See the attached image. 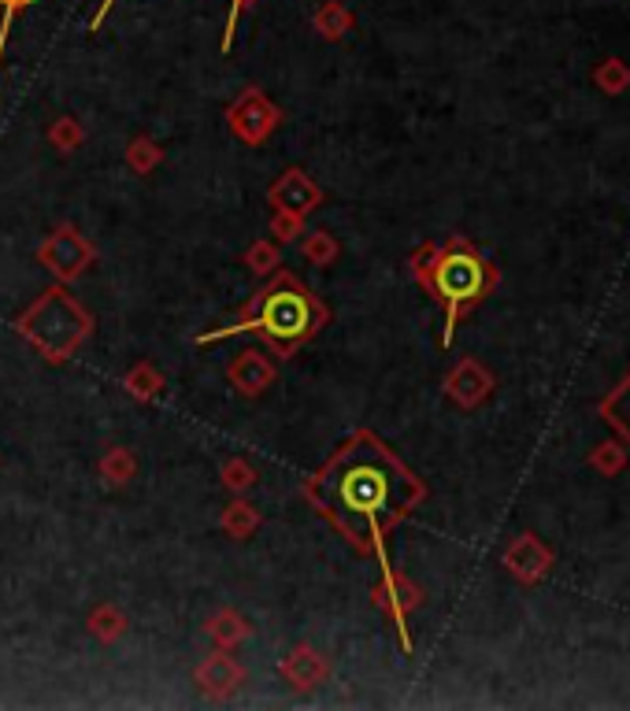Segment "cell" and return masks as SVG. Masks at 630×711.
<instances>
[{"label":"cell","instance_id":"cell-1","mask_svg":"<svg viewBox=\"0 0 630 711\" xmlns=\"http://www.w3.org/2000/svg\"><path fill=\"white\" fill-rule=\"evenodd\" d=\"M305 501L356 552L390 571V534L426 501V485L371 431L348 434L337 453L305 482Z\"/></svg>","mask_w":630,"mask_h":711},{"label":"cell","instance_id":"cell-2","mask_svg":"<svg viewBox=\"0 0 630 711\" xmlns=\"http://www.w3.org/2000/svg\"><path fill=\"white\" fill-rule=\"evenodd\" d=\"M331 323V308L315 297V293L289 270H275L272 282L260 286L245 300L242 315L219 330H205L197 334V345H216V342H230V337L249 334L260 345L272 348L275 356L289 359L297 348H305L323 326Z\"/></svg>","mask_w":630,"mask_h":711},{"label":"cell","instance_id":"cell-3","mask_svg":"<svg viewBox=\"0 0 630 711\" xmlns=\"http://www.w3.org/2000/svg\"><path fill=\"white\" fill-rule=\"evenodd\" d=\"M412 275L415 282L442 304L445 326H442V345H453V334L460 319L479 308L490 297V289L498 286V270L475 245L464 237H449L442 245H420L412 253Z\"/></svg>","mask_w":630,"mask_h":711},{"label":"cell","instance_id":"cell-4","mask_svg":"<svg viewBox=\"0 0 630 711\" xmlns=\"http://www.w3.org/2000/svg\"><path fill=\"white\" fill-rule=\"evenodd\" d=\"M16 330L33 353H41V359L67 364V359L86 345V337L93 334V315L63 286H52L45 289L30 308H22L16 315Z\"/></svg>","mask_w":630,"mask_h":711},{"label":"cell","instance_id":"cell-5","mask_svg":"<svg viewBox=\"0 0 630 711\" xmlns=\"http://www.w3.org/2000/svg\"><path fill=\"white\" fill-rule=\"evenodd\" d=\"M278 122H283V108L267 100L260 86H245L227 105V130L249 149H260L278 130Z\"/></svg>","mask_w":630,"mask_h":711},{"label":"cell","instance_id":"cell-6","mask_svg":"<svg viewBox=\"0 0 630 711\" xmlns=\"http://www.w3.org/2000/svg\"><path fill=\"white\" fill-rule=\"evenodd\" d=\"M38 259L67 286V282H78L97 264V248L93 241H86V237L78 234V227L63 223V227H56L45 237V245L38 248Z\"/></svg>","mask_w":630,"mask_h":711},{"label":"cell","instance_id":"cell-7","mask_svg":"<svg viewBox=\"0 0 630 711\" xmlns=\"http://www.w3.org/2000/svg\"><path fill=\"white\" fill-rule=\"evenodd\" d=\"M267 205H272L278 216H294L305 219L315 208L323 205V189L315 186V178L301 167H289V171L278 175V182L267 189Z\"/></svg>","mask_w":630,"mask_h":711},{"label":"cell","instance_id":"cell-8","mask_svg":"<svg viewBox=\"0 0 630 711\" xmlns=\"http://www.w3.org/2000/svg\"><path fill=\"white\" fill-rule=\"evenodd\" d=\"M275 378H278L275 359L264 356L260 348H242V353L227 364V382L242 393V397H249V401L272 389Z\"/></svg>","mask_w":630,"mask_h":711},{"label":"cell","instance_id":"cell-9","mask_svg":"<svg viewBox=\"0 0 630 711\" xmlns=\"http://www.w3.org/2000/svg\"><path fill=\"white\" fill-rule=\"evenodd\" d=\"M378 596V604H386L390 608V615H393V626H397V638H401V649L404 652H412V638H408V612L412 608H420L423 604V593L415 590V585L408 579H401L397 571H382V585L375 590Z\"/></svg>","mask_w":630,"mask_h":711},{"label":"cell","instance_id":"cell-10","mask_svg":"<svg viewBox=\"0 0 630 711\" xmlns=\"http://www.w3.org/2000/svg\"><path fill=\"white\" fill-rule=\"evenodd\" d=\"M490 389H493V378L479 359H464V364L445 378V393L460 404V408H475V404L490 397Z\"/></svg>","mask_w":630,"mask_h":711},{"label":"cell","instance_id":"cell-11","mask_svg":"<svg viewBox=\"0 0 630 711\" xmlns=\"http://www.w3.org/2000/svg\"><path fill=\"white\" fill-rule=\"evenodd\" d=\"M504 563H509V571L515 574V579L538 582L549 567H553V552H549L534 534H523V537L512 541L509 552H504Z\"/></svg>","mask_w":630,"mask_h":711},{"label":"cell","instance_id":"cell-12","mask_svg":"<svg viewBox=\"0 0 630 711\" xmlns=\"http://www.w3.org/2000/svg\"><path fill=\"white\" fill-rule=\"evenodd\" d=\"M242 682H245V668H238L227 652H216V656H208L197 668V685L208 697H230Z\"/></svg>","mask_w":630,"mask_h":711},{"label":"cell","instance_id":"cell-13","mask_svg":"<svg viewBox=\"0 0 630 711\" xmlns=\"http://www.w3.org/2000/svg\"><path fill=\"white\" fill-rule=\"evenodd\" d=\"M283 674L294 690H315V685L331 674V663H326L315 649H294L283 663Z\"/></svg>","mask_w":630,"mask_h":711},{"label":"cell","instance_id":"cell-14","mask_svg":"<svg viewBox=\"0 0 630 711\" xmlns=\"http://www.w3.org/2000/svg\"><path fill=\"white\" fill-rule=\"evenodd\" d=\"M353 11H348L342 0H323L319 8L312 11V27L323 41H342L348 30H353Z\"/></svg>","mask_w":630,"mask_h":711},{"label":"cell","instance_id":"cell-15","mask_svg":"<svg viewBox=\"0 0 630 711\" xmlns=\"http://www.w3.org/2000/svg\"><path fill=\"white\" fill-rule=\"evenodd\" d=\"M301 253L312 267H331L337 256H342V245H337V237L331 230H312V234H301Z\"/></svg>","mask_w":630,"mask_h":711},{"label":"cell","instance_id":"cell-16","mask_svg":"<svg viewBox=\"0 0 630 711\" xmlns=\"http://www.w3.org/2000/svg\"><path fill=\"white\" fill-rule=\"evenodd\" d=\"M208 638L219 641L223 649H230L249 638V623H245L238 612H219L216 619H208Z\"/></svg>","mask_w":630,"mask_h":711},{"label":"cell","instance_id":"cell-17","mask_svg":"<svg viewBox=\"0 0 630 711\" xmlns=\"http://www.w3.org/2000/svg\"><path fill=\"white\" fill-rule=\"evenodd\" d=\"M256 526H260V515H256L253 504L245 501H234L227 512H223V530L234 537V541H245L256 534Z\"/></svg>","mask_w":630,"mask_h":711},{"label":"cell","instance_id":"cell-18","mask_svg":"<svg viewBox=\"0 0 630 711\" xmlns=\"http://www.w3.org/2000/svg\"><path fill=\"white\" fill-rule=\"evenodd\" d=\"M601 415H604V423H612L630 442V375L623 378L620 389H612V397H604Z\"/></svg>","mask_w":630,"mask_h":711},{"label":"cell","instance_id":"cell-19","mask_svg":"<svg viewBox=\"0 0 630 711\" xmlns=\"http://www.w3.org/2000/svg\"><path fill=\"white\" fill-rule=\"evenodd\" d=\"M122 386H127L138 401H152L156 393L164 389V375L152 364H134L127 371V378H122Z\"/></svg>","mask_w":630,"mask_h":711},{"label":"cell","instance_id":"cell-20","mask_svg":"<svg viewBox=\"0 0 630 711\" xmlns=\"http://www.w3.org/2000/svg\"><path fill=\"white\" fill-rule=\"evenodd\" d=\"M122 630H127V615H122L116 604H100L97 612L89 615V634L100 641H116L122 638Z\"/></svg>","mask_w":630,"mask_h":711},{"label":"cell","instance_id":"cell-21","mask_svg":"<svg viewBox=\"0 0 630 711\" xmlns=\"http://www.w3.org/2000/svg\"><path fill=\"white\" fill-rule=\"evenodd\" d=\"M134 456L127 448H108V456L100 460V474L108 478V485H127L134 478Z\"/></svg>","mask_w":630,"mask_h":711},{"label":"cell","instance_id":"cell-22","mask_svg":"<svg viewBox=\"0 0 630 711\" xmlns=\"http://www.w3.org/2000/svg\"><path fill=\"white\" fill-rule=\"evenodd\" d=\"M283 264V248L272 245V241H256L249 253H245V267L253 270V275H272Z\"/></svg>","mask_w":630,"mask_h":711},{"label":"cell","instance_id":"cell-23","mask_svg":"<svg viewBox=\"0 0 630 711\" xmlns=\"http://www.w3.org/2000/svg\"><path fill=\"white\" fill-rule=\"evenodd\" d=\"M164 160V152H160V145H156L152 138H134L130 141V149H127V164L134 167L138 175H149L156 164Z\"/></svg>","mask_w":630,"mask_h":711},{"label":"cell","instance_id":"cell-24","mask_svg":"<svg viewBox=\"0 0 630 711\" xmlns=\"http://www.w3.org/2000/svg\"><path fill=\"white\" fill-rule=\"evenodd\" d=\"M49 141H52V149L56 152H75L78 145H82V127L71 119V116H63V119H56L52 122V130H49Z\"/></svg>","mask_w":630,"mask_h":711},{"label":"cell","instance_id":"cell-25","mask_svg":"<svg viewBox=\"0 0 630 711\" xmlns=\"http://www.w3.org/2000/svg\"><path fill=\"white\" fill-rule=\"evenodd\" d=\"M219 474H223V485H227L230 493H245V490H253V485H256V471L245 464V460H238V456L227 460Z\"/></svg>","mask_w":630,"mask_h":711},{"label":"cell","instance_id":"cell-26","mask_svg":"<svg viewBox=\"0 0 630 711\" xmlns=\"http://www.w3.org/2000/svg\"><path fill=\"white\" fill-rule=\"evenodd\" d=\"M598 86L604 89V93H623V89L630 86V67L623 60H604L598 67Z\"/></svg>","mask_w":630,"mask_h":711},{"label":"cell","instance_id":"cell-27","mask_svg":"<svg viewBox=\"0 0 630 711\" xmlns=\"http://www.w3.org/2000/svg\"><path fill=\"white\" fill-rule=\"evenodd\" d=\"M30 4H33V0H0V67H4V49H8L11 30H16V19Z\"/></svg>","mask_w":630,"mask_h":711},{"label":"cell","instance_id":"cell-28","mask_svg":"<svg viewBox=\"0 0 630 711\" xmlns=\"http://www.w3.org/2000/svg\"><path fill=\"white\" fill-rule=\"evenodd\" d=\"M301 234H305V219H294V216H272V237L275 241H283V245H289V241H301Z\"/></svg>","mask_w":630,"mask_h":711},{"label":"cell","instance_id":"cell-29","mask_svg":"<svg viewBox=\"0 0 630 711\" xmlns=\"http://www.w3.org/2000/svg\"><path fill=\"white\" fill-rule=\"evenodd\" d=\"M623 464H627V453L616 442H609V445H601L598 453H593V467L598 471H604V474H616V471H623Z\"/></svg>","mask_w":630,"mask_h":711},{"label":"cell","instance_id":"cell-30","mask_svg":"<svg viewBox=\"0 0 630 711\" xmlns=\"http://www.w3.org/2000/svg\"><path fill=\"white\" fill-rule=\"evenodd\" d=\"M253 0H230V16H227V27H223V52H230L234 33H238V22H242V11Z\"/></svg>","mask_w":630,"mask_h":711},{"label":"cell","instance_id":"cell-31","mask_svg":"<svg viewBox=\"0 0 630 711\" xmlns=\"http://www.w3.org/2000/svg\"><path fill=\"white\" fill-rule=\"evenodd\" d=\"M111 8H116V0H100V4H97V11H93V19H89V33H97L100 27H105V19H108V11Z\"/></svg>","mask_w":630,"mask_h":711}]
</instances>
